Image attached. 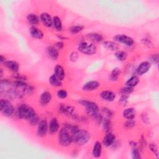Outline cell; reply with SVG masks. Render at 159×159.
Masks as SVG:
<instances>
[{"label":"cell","mask_w":159,"mask_h":159,"mask_svg":"<svg viewBox=\"0 0 159 159\" xmlns=\"http://www.w3.org/2000/svg\"><path fill=\"white\" fill-rule=\"evenodd\" d=\"M15 115L19 119L28 120L36 113L34 109L27 104H20L15 109Z\"/></svg>","instance_id":"cell-1"},{"label":"cell","mask_w":159,"mask_h":159,"mask_svg":"<svg viewBox=\"0 0 159 159\" xmlns=\"http://www.w3.org/2000/svg\"><path fill=\"white\" fill-rule=\"evenodd\" d=\"M80 105L83 106L85 109L86 114L90 117H93L96 114L99 112V107L98 104L90 100L81 99L78 101Z\"/></svg>","instance_id":"cell-2"},{"label":"cell","mask_w":159,"mask_h":159,"mask_svg":"<svg viewBox=\"0 0 159 159\" xmlns=\"http://www.w3.org/2000/svg\"><path fill=\"white\" fill-rule=\"evenodd\" d=\"M78 51L86 55H93L97 52V47L94 43H89L86 41H82L78 45Z\"/></svg>","instance_id":"cell-3"},{"label":"cell","mask_w":159,"mask_h":159,"mask_svg":"<svg viewBox=\"0 0 159 159\" xmlns=\"http://www.w3.org/2000/svg\"><path fill=\"white\" fill-rule=\"evenodd\" d=\"M90 134L89 132L84 129H80L73 137V142L80 145H83L88 142L90 140Z\"/></svg>","instance_id":"cell-4"},{"label":"cell","mask_w":159,"mask_h":159,"mask_svg":"<svg viewBox=\"0 0 159 159\" xmlns=\"http://www.w3.org/2000/svg\"><path fill=\"white\" fill-rule=\"evenodd\" d=\"M58 142L63 147H68L73 142L70 132L65 127H62L58 133Z\"/></svg>","instance_id":"cell-5"},{"label":"cell","mask_w":159,"mask_h":159,"mask_svg":"<svg viewBox=\"0 0 159 159\" xmlns=\"http://www.w3.org/2000/svg\"><path fill=\"white\" fill-rule=\"evenodd\" d=\"M0 111L4 116L11 117L15 112V109L9 100L2 98L0 100Z\"/></svg>","instance_id":"cell-6"},{"label":"cell","mask_w":159,"mask_h":159,"mask_svg":"<svg viewBox=\"0 0 159 159\" xmlns=\"http://www.w3.org/2000/svg\"><path fill=\"white\" fill-rule=\"evenodd\" d=\"M113 39L114 42L120 43L127 47H131L135 43L133 38L125 34H117L114 36Z\"/></svg>","instance_id":"cell-7"},{"label":"cell","mask_w":159,"mask_h":159,"mask_svg":"<svg viewBox=\"0 0 159 159\" xmlns=\"http://www.w3.org/2000/svg\"><path fill=\"white\" fill-rule=\"evenodd\" d=\"M48 132V126L47 120L45 119H40L37 124V135L39 137H45Z\"/></svg>","instance_id":"cell-8"},{"label":"cell","mask_w":159,"mask_h":159,"mask_svg":"<svg viewBox=\"0 0 159 159\" xmlns=\"http://www.w3.org/2000/svg\"><path fill=\"white\" fill-rule=\"evenodd\" d=\"M152 64L148 61L141 62L136 68V74L137 76H142L147 73L151 68Z\"/></svg>","instance_id":"cell-9"},{"label":"cell","mask_w":159,"mask_h":159,"mask_svg":"<svg viewBox=\"0 0 159 159\" xmlns=\"http://www.w3.org/2000/svg\"><path fill=\"white\" fill-rule=\"evenodd\" d=\"M100 83L96 80H91L86 82L82 86V90L84 91H93L98 89Z\"/></svg>","instance_id":"cell-10"},{"label":"cell","mask_w":159,"mask_h":159,"mask_svg":"<svg viewBox=\"0 0 159 159\" xmlns=\"http://www.w3.org/2000/svg\"><path fill=\"white\" fill-rule=\"evenodd\" d=\"M48 133L50 134L53 135L56 134L59 130L60 124L57 118L53 117L50 120L49 122L48 123Z\"/></svg>","instance_id":"cell-11"},{"label":"cell","mask_w":159,"mask_h":159,"mask_svg":"<svg viewBox=\"0 0 159 159\" xmlns=\"http://www.w3.org/2000/svg\"><path fill=\"white\" fill-rule=\"evenodd\" d=\"M40 20L46 27H50L53 25V19L47 12H42L40 15Z\"/></svg>","instance_id":"cell-12"},{"label":"cell","mask_w":159,"mask_h":159,"mask_svg":"<svg viewBox=\"0 0 159 159\" xmlns=\"http://www.w3.org/2000/svg\"><path fill=\"white\" fill-rule=\"evenodd\" d=\"M116 141V135L111 132H107L102 139V144L106 147H111Z\"/></svg>","instance_id":"cell-13"},{"label":"cell","mask_w":159,"mask_h":159,"mask_svg":"<svg viewBox=\"0 0 159 159\" xmlns=\"http://www.w3.org/2000/svg\"><path fill=\"white\" fill-rule=\"evenodd\" d=\"M99 95L102 99L107 102H112L116 98V93L110 90L102 91L100 93Z\"/></svg>","instance_id":"cell-14"},{"label":"cell","mask_w":159,"mask_h":159,"mask_svg":"<svg viewBox=\"0 0 159 159\" xmlns=\"http://www.w3.org/2000/svg\"><path fill=\"white\" fill-rule=\"evenodd\" d=\"M30 35L35 39H42L44 37L43 32L36 26H31L29 29Z\"/></svg>","instance_id":"cell-15"},{"label":"cell","mask_w":159,"mask_h":159,"mask_svg":"<svg viewBox=\"0 0 159 159\" xmlns=\"http://www.w3.org/2000/svg\"><path fill=\"white\" fill-rule=\"evenodd\" d=\"M52 99V95L50 92L45 91L41 93L39 98V102L42 106L48 105Z\"/></svg>","instance_id":"cell-16"},{"label":"cell","mask_w":159,"mask_h":159,"mask_svg":"<svg viewBox=\"0 0 159 159\" xmlns=\"http://www.w3.org/2000/svg\"><path fill=\"white\" fill-rule=\"evenodd\" d=\"M46 52L48 57L52 60H57L59 57V50L53 45H49L46 48Z\"/></svg>","instance_id":"cell-17"},{"label":"cell","mask_w":159,"mask_h":159,"mask_svg":"<svg viewBox=\"0 0 159 159\" xmlns=\"http://www.w3.org/2000/svg\"><path fill=\"white\" fill-rule=\"evenodd\" d=\"M53 74L61 81H63L65 79V70L63 67L59 64H57L54 66Z\"/></svg>","instance_id":"cell-18"},{"label":"cell","mask_w":159,"mask_h":159,"mask_svg":"<svg viewBox=\"0 0 159 159\" xmlns=\"http://www.w3.org/2000/svg\"><path fill=\"white\" fill-rule=\"evenodd\" d=\"M102 143L99 141L94 142L92 149V155L94 158H99L101 157L102 153Z\"/></svg>","instance_id":"cell-19"},{"label":"cell","mask_w":159,"mask_h":159,"mask_svg":"<svg viewBox=\"0 0 159 159\" xmlns=\"http://www.w3.org/2000/svg\"><path fill=\"white\" fill-rule=\"evenodd\" d=\"M122 116L125 119H134L136 116V110L134 107H127L122 112Z\"/></svg>","instance_id":"cell-20"},{"label":"cell","mask_w":159,"mask_h":159,"mask_svg":"<svg viewBox=\"0 0 159 159\" xmlns=\"http://www.w3.org/2000/svg\"><path fill=\"white\" fill-rule=\"evenodd\" d=\"M4 65L8 70L12 71L13 73H17L19 70V63L14 60H7L4 63Z\"/></svg>","instance_id":"cell-21"},{"label":"cell","mask_w":159,"mask_h":159,"mask_svg":"<svg viewBox=\"0 0 159 159\" xmlns=\"http://www.w3.org/2000/svg\"><path fill=\"white\" fill-rule=\"evenodd\" d=\"M26 19L27 22L32 26H36L40 22V17L34 13H30L27 15Z\"/></svg>","instance_id":"cell-22"},{"label":"cell","mask_w":159,"mask_h":159,"mask_svg":"<svg viewBox=\"0 0 159 159\" xmlns=\"http://www.w3.org/2000/svg\"><path fill=\"white\" fill-rule=\"evenodd\" d=\"M103 47L105 48L112 52H116L119 49V45L116 42H113V41L103 42Z\"/></svg>","instance_id":"cell-23"},{"label":"cell","mask_w":159,"mask_h":159,"mask_svg":"<svg viewBox=\"0 0 159 159\" xmlns=\"http://www.w3.org/2000/svg\"><path fill=\"white\" fill-rule=\"evenodd\" d=\"M87 37L93 42L100 43L104 40L103 36L97 32H91L87 34Z\"/></svg>","instance_id":"cell-24"},{"label":"cell","mask_w":159,"mask_h":159,"mask_svg":"<svg viewBox=\"0 0 159 159\" xmlns=\"http://www.w3.org/2000/svg\"><path fill=\"white\" fill-rule=\"evenodd\" d=\"M63 81L60 80L59 78H58L54 74L52 75L48 79V82L53 87L56 88H60L63 85Z\"/></svg>","instance_id":"cell-25"},{"label":"cell","mask_w":159,"mask_h":159,"mask_svg":"<svg viewBox=\"0 0 159 159\" xmlns=\"http://www.w3.org/2000/svg\"><path fill=\"white\" fill-rule=\"evenodd\" d=\"M140 82V79L137 75H132L131 76L125 83V86H127L131 88L135 87Z\"/></svg>","instance_id":"cell-26"},{"label":"cell","mask_w":159,"mask_h":159,"mask_svg":"<svg viewBox=\"0 0 159 159\" xmlns=\"http://www.w3.org/2000/svg\"><path fill=\"white\" fill-rule=\"evenodd\" d=\"M53 25L54 29L58 31L61 32L63 29V24L61 19L58 16H54L53 17Z\"/></svg>","instance_id":"cell-27"},{"label":"cell","mask_w":159,"mask_h":159,"mask_svg":"<svg viewBox=\"0 0 159 159\" xmlns=\"http://www.w3.org/2000/svg\"><path fill=\"white\" fill-rule=\"evenodd\" d=\"M101 125H102V129L104 132H106V133L111 132V130L112 129V124L110 118L104 117V119L101 123Z\"/></svg>","instance_id":"cell-28"},{"label":"cell","mask_w":159,"mask_h":159,"mask_svg":"<svg viewBox=\"0 0 159 159\" xmlns=\"http://www.w3.org/2000/svg\"><path fill=\"white\" fill-rule=\"evenodd\" d=\"M120 75V69L118 67L114 68L111 72L109 79L111 81H117Z\"/></svg>","instance_id":"cell-29"},{"label":"cell","mask_w":159,"mask_h":159,"mask_svg":"<svg viewBox=\"0 0 159 159\" xmlns=\"http://www.w3.org/2000/svg\"><path fill=\"white\" fill-rule=\"evenodd\" d=\"M114 56L119 61H124L127 58V53L125 51L117 50L115 52Z\"/></svg>","instance_id":"cell-30"},{"label":"cell","mask_w":159,"mask_h":159,"mask_svg":"<svg viewBox=\"0 0 159 159\" xmlns=\"http://www.w3.org/2000/svg\"><path fill=\"white\" fill-rule=\"evenodd\" d=\"M84 29V26L83 25H75L71 26L69 29V32L71 34H76L81 32Z\"/></svg>","instance_id":"cell-31"},{"label":"cell","mask_w":159,"mask_h":159,"mask_svg":"<svg viewBox=\"0 0 159 159\" xmlns=\"http://www.w3.org/2000/svg\"><path fill=\"white\" fill-rule=\"evenodd\" d=\"M27 121L29 122V124L30 125L35 126V125H37L39 122L40 121V119H39V117L37 115V114H35L34 116H32L30 119H29Z\"/></svg>","instance_id":"cell-32"},{"label":"cell","mask_w":159,"mask_h":159,"mask_svg":"<svg viewBox=\"0 0 159 159\" xmlns=\"http://www.w3.org/2000/svg\"><path fill=\"white\" fill-rule=\"evenodd\" d=\"M131 156L134 159H140L141 155L140 153V150L137 147L132 148L131 150Z\"/></svg>","instance_id":"cell-33"},{"label":"cell","mask_w":159,"mask_h":159,"mask_svg":"<svg viewBox=\"0 0 159 159\" xmlns=\"http://www.w3.org/2000/svg\"><path fill=\"white\" fill-rule=\"evenodd\" d=\"M148 147L150 150L154 154V155H155L158 158L159 157V152L157 145L154 143H150L148 145Z\"/></svg>","instance_id":"cell-34"},{"label":"cell","mask_w":159,"mask_h":159,"mask_svg":"<svg viewBox=\"0 0 159 159\" xmlns=\"http://www.w3.org/2000/svg\"><path fill=\"white\" fill-rule=\"evenodd\" d=\"M129 95L127 94H121L119 99V104L122 106H125L128 102V98Z\"/></svg>","instance_id":"cell-35"},{"label":"cell","mask_w":159,"mask_h":159,"mask_svg":"<svg viewBox=\"0 0 159 159\" xmlns=\"http://www.w3.org/2000/svg\"><path fill=\"white\" fill-rule=\"evenodd\" d=\"M94 119V120L95 121V122L98 124V125H100L101 124L103 119H104V116L101 113H99V112L96 114L93 117H92Z\"/></svg>","instance_id":"cell-36"},{"label":"cell","mask_w":159,"mask_h":159,"mask_svg":"<svg viewBox=\"0 0 159 159\" xmlns=\"http://www.w3.org/2000/svg\"><path fill=\"white\" fill-rule=\"evenodd\" d=\"M135 125V122L134 119H127L124 123V127L126 129H130L134 127Z\"/></svg>","instance_id":"cell-37"},{"label":"cell","mask_w":159,"mask_h":159,"mask_svg":"<svg viewBox=\"0 0 159 159\" xmlns=\"http://www.w3.org/2000/svg\"><path fill=\"white\" fill-rule=\"evenodd\" d=\"M57 96L58 98L63 99H65L67 97L68 93L64 89H60L57 92Z\"/></svg>","instance_id":"cell-38"},{"label":"cell","mask_w":159,"mask_h":159,"mask_svg":"<svg viewBox=\"0 0 159 159\" xmlns=\"http://www.w3.org/2000/svg\"><path fill=\"white\" fill-rule=\"evenodd\" d=\"M133 91H134V88H131L127 86H125L120 90L121 94H127V95H130Z\"/></svg>","instance_id":"cell-39"},{"label":"cell","mask_w":159,"mask_h":159,"mask_svg":"<svg viewBox=\"0 0 159 159\" xmlns=\"http://www.w3.org/2000/svg\"><path fill=\"white\" fill-rule=\"evenodd\" d=\"M12 78L15 80H20V81H25L27 80V76L25 75L20 73H18L17 72L14 73V74L12 75Z\"/></svg>","instance_id":"cell-40"},{"label":"cell","mask_w":159,"mask_h":159,"mask_svg":"<svg viewBox=\"0 0 159 159\" xmlns=\"http://www.w3.org/2000/svg\"><path fill=\"white\" fill-rule=\"evenodd\" d=\"M102 112L106 116V117L111 119L113 116L112 111L111 109L108 108V107H102Z\"/></svg>","instance_id":"cell-41"},{"label":"cell","mask_w":159,"mask_h":159,"mask_svg":"<svg viewBox=\"0 0 159 159\" xmlns=\"http://www.w3.org/2000/svg\"><path fill=\"white\" fill-rule=\"evenodd\" d=\"M151 64H155L157 65L158 62V53H154L152 54L150 57H149V61H148Z\"/></svg>","instance_id":"cell-42"},{"label":"cell","mask_w":159,"mask_h":159,"mask_svg":"<svg viewBox=\"0 0 159 159\" xmlns=\"http://www.w3.org/2000/svg\"><path fill=\"white\" fill-rule=\"evenodd\" d=\"M142 42L144 45H145L148 47H151L153 46V43H152V40L150 39H148V37H144V38L142 39Z\"/></svg>","instance_id":"cell-43"},{"label":"cell","mask_w":159,"mask_h":159,"mask_svg":"<svg viewBox=\"0 0 159 159\" xmlns=\"http://www.w3.org/2000/svg\"><path fill=\"white\" fill-rule=\"evenodd\" d=\"M70 60L72 62H75L78 58V53L76 52H73L70 54Z\"/></svg>","instance_id":"cell-44"},{"label":"cell","mask_w":159,"mask_h":159,"mask_svg":"<svg viewBox=\"0 0 159 159\" xmlns=\"http://www.w3.org/2000/svg\"><path fill=\"white\" fill-rule=\"evenodd\" d=\"M66 106L64 104H59L58 106L57 110L59 113L62 114H65L66 112Z\"/></svg>","instance_id":"cell-45"},{"label":"cell","mask_w":159,"mask_h":159,"mask_svg":"<svg viewBox=\"0 0 159 159\" xmlns=\"http://www.w3.org/2000/svg\"><path fill=\"white\" fill-rule=\"evenodd\" d=\"M53 46L58 50H61L64 46H65V44L64 43L62 42V41H58L57 42H56L55 43L53 44Z\"/></svg>","instance_id":"cell-46"},{"label":"cell","mask_w":159,"mask_h":159,"mask_svg":"<svg viewBox=\"0 0 159 159\" xmlns=\"http://www.w3.org/2000/svg\"><path fill=\"white\" fill-rule=\"evenodd\" d=\"M141 119L142 120V122L145 124H148V123L150 122H149V119H148V117L147 116V114L146 113H142L141 114Z\"/></svg>","instance_id":"cell-47"},{"label":"cell","mask_w":159,"mask_h":159,"mask_svg":"<svg viewBox=\"0 0 159 159\" xmlns=\"http://www.w3.org/2000/svg\"><path fill=\"white\" fill-rule=\"evenodd\" d=\"M129 145L131 147V148H135V147H137V143L134 142V141H132V140H130L129 142Z\"/></svg>","instance_id":"cell-48"},{"label":"cell","mask_w":159,"mask_h":159,"mask_svg":"<svg viewBox=\"0 0 159 159\" xmlns=\"http://www.w3.org/2000/svg\"><path fill=\"white\" fill-rule=\"evenodd\" d=\"M6 58L5 57V56H4L3 55H1V57H0V61H1V63H4L6 61Z\"/></svg>","instance_id":"cell-49"},{"label":"cell","mask_w":159,"mask_h":159,"mask_svg":"<svg viewBox=\"0 0 159 159\" xmlns=\"http://www.w3.org/2000/svg\"><path fill=\"white\" fill-rule=\"evenodd\" d=\"M2 76H3V71H2V69H0V77H1V78H2Z\"/></svg>","instance_id":"cell-50"}]
</instances>
